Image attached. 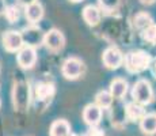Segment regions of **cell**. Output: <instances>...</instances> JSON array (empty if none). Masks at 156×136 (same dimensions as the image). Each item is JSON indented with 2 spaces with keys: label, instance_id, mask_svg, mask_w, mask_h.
I'll list each match as a JSON object with an SVG mask.
<instances>
[{
  "label": "cell",
  "instance_id": "cell-26",
  "mask_svg": "<svg viewBox=\"0 0 156 136\" xmlns=\"http://www.w3.org/2000/svg\"><path fill=\"white\" fill-rule=\"evenodd\" d=\"M71 2H73V3H77V2H82V0H71Z\"/></svg>",
  "mask_w": 156,
  "mask_h": 136
},
{
  "label": "cell",
  "instance_id": "cell-19",
  "mask_svg": "<svg viewBox=\"0 0 156 136\" xmlns=\"http://www.w3.org/2000/svg\"><path fill=\"white\" fill-rule=\"evenodd\" d=\"M95 99H97V105L99 106L101 109L103 108H110L113 104V95L110 94V91H99L95 97Z\"/></svg>",
  "mask_w": 156,
  "mask_h": 136
},
{
  "label": "cell",
  "instance_id": "cell-10",
  "mask_svg": "<svg viewBox=\"0 0 156 136\" xmlns=\"http://www.w3.org/2000/svg\"><path fill=\"white\" fill-rule=\"evenodd\" d=\"M83 19L88 26H97L101 22V10L95 6H86L83 10Z\"/></svg>",
  "mask_w": 156,
  "mask_h": 136
},
{
  "label": "cell",
  "instance_id": "cell-22",
  "mask_svg": "<svg viewBox=\"0 0 156 136\" xmlns=\"http://www.w3.org/2000/svg\"><path fill=\"white\" fill-rule=\"evenodd\" d=\"M5 18L10 20L11 23L16 22L18 18H19V10L15 6H10V7L5 8Z\"/></svg>",
  "mask_w": 156,
  "mask_h": 136
},
{
  "label": "cell",
  "instance_id": "cell-12",
  "mask_svg": "<svg viewBox=\"0 0 156 136\" xmlns=\"http://www.w3.org/2000/svg\"><path fill=\"white\" fill-rule=\"evenodd\" d=\"M128 91V82L121 78H117L110 83V94L113 95V98H124L125 94Z\"/></svg>",
  "mask_w": 156,
  "mask_h": 136
},
{
  "label": "cell",
  "instance_id": "cell-16",
  "mask_svg": "<svg viewBox=\"0 0 156 136\" xmlns=\"http://www.w3.org/2000/svg\"><path fill=\"white\" fill-rule=\"evenodd\" d=\"M22 37H23V41H26L29 44V46H33V48L40 44L41 41H44V37L41 35V31L38 29H34V27L25 29Z\"/></svg>",
  "mask_w": 156,
  "mask_h": 136
},
{
  "label": "cell",
  "instance_id": "cell-25",
  "mask_svg": "<svg viewBox=\"0 0 156 136\" xmlns=\"http://www.w3.org/2000/svg\"><path fill=\"white\" fill-rule=\"evenodd\" d=\"M35 0H20V3H23V4H26V6H29V4H31V3H34Z\"/></svg>",
  "mask_w": 156,
  "mask_h": 136
},
{
  "label": "cell",
  "instance_id": "cell-11",
  "mask_svg": "<svg viewBox=\"0 0 156 136\" xmlns=\"http://www.w3.org/2000/svg\"><path fill=\"white\" fill-rule=\"evenodd\" d=\"M125 113H126V117L130 121H141L145 116V110L140 104L137 102H130V104L126 105V109H125Z\"/></svg>",
  "mask_w": 156,
  "mask_h": 136
},
{
  "label": "cell",
  "instance_id": "cell-9",
  "mask_svg": "<svg viewBox=\"0 0 156 136\" xmlns=\"http://www.w3.org/2000/svg\"><path fill=\"white\" fill-rule=\"evenodd\" d=\"M83 119L90 127H97L102 119V109L97 104L87 105L83 110Z\"/></svg>",
  "mask_w": 156,
  "mask_h": 136
},
{
  "label": "cell",
  "instance_id": "cell-7",
  "mask_svg": "<svg viewBox=\"0 0 156 136\" xmlns=\"http://www.w3.org/2000/svg\"><path fill=\"white\" fill-rule=\"evenodd\" d=\"M23 37L19 31H5L3 34V45L8 52H16L23 48Z\"/></svg>",
  "mask_w": 156,
  "mask_h": 136
},
{
  "label": "cell",
  "instance_id": "cell-5",
  "mask_svg": "<svg viewBox=\"0 0 156 136\" xmlns=\"http://www.w3.org/2000/svg\"><path fill=\"white\" fill-rule=\"evenodd\" d=\"M29 99H30V93H29V86L23 82L15 84L14 89V105L15 109L18 110H26L29 106Z\"/></svg>",
  "mask_w": 156,
  "mask_h": 136
},
{
  "label": "cell",
  "instance_id": "cell-17",
  "mask_svg": "<svg viewBox=\"0 0 156 136\" xmlns=\"http://www.w3.org/2000/svg\"><path fill=\"white\" fill-rule=\"evenodd\" d=\"M55 94V87L52 83H38L35 87V95L40 101H49Z\"/></svg>",
  "mask_w": 156,
  "mask_h": 136
},
{
  "label": "cell",
  "instance_id": "cell-14",
  "mask_svg": "<svg viewBox=\"0 0 156 136\" xmlns=\"http://www.w3.org/2000/svg\"><path fill=\"white\" fill-rule=\"evenodd\" d=\"M71 125L67 120H56L50 125V136H69Z\"/></svg>",
  "mask_w": 156,
  "mask_h": 136
},
{
  "label": "cell",
  "instance_id": "cell-4",
  "mask_svg": "<svg viewBox=\"0 0 156 136\" xmlns=\"http://www.w3.org/2000/svg\"><path fill=\"white\" fill-rule=\"evenodd\" d=\"M44 44L50 52L58 53L65 45V38L62 33L57 29H52L44 35Z\"/></svg>",
  "mask_w": 156,
  "mask_h": 136
},
{
  "label": "cell",
  "instance_id": "cell-20",
  "mask_svg": "<svg viewBox=\"0 0 156 136\" xmlns=\"http://www.w3.org/2000/svg\"><path fill=\"white\" fill-rule=\"evenodd\" d=\"M141 37L144 41L149 42L151 45H155L156 44V25L154 23L152 26L147 27L145 30L141 31Z\"/></svg>",
  "mask_w": 156,
  "mask_h": 136
},
{
  "label": "cell",
  "instance_id": "cell-1",
  "mask_svg": "<svg viewBox=\"0 0 156 136\" xmlns=\"http://www.w3.org/2000/svg\"><path fill=\"white\" fill-rule=\"evenodd\" d=\"M124 61L125 67L130 74H139V72L145 71L151 65L152 57L144 50H134V52H129L125 56Z\"/></svg>",
  "mask_w": 156,
  "mask_h": 136
},
{
  "label": "cell",
  "instance_id": "cell-24",
  "mask_svg": "<svg viewBox=\"0 0 156 136\" xmlns=\"http://www.w3.org/2000/svg\"><path fill=\"white\" fill-rule=\"evenodd\" d=\"M140 2H141L143 4H152V3H155L156 0H140Z\"/></svg>",
  "mask_w": 156,
  "mask_h": 136
},
{
  "label": "cell",
  "instance_id": "cell-18",
  "mask_svg": "<svg viewBox=\"0 0 156 136\" xmlns=\"http://www.w3.org/2000/svg\"><path fill=\"white\" fill-rule=\"evenodd\" d=\"M133 23H134V26H136V29H139V30H141L143 31V30H145L147 27L154 25V19H152V17L149 14L139 13L136 17H134Z\"/></svg>",
  "mask_w": 156,
  "mask_h": 136
},
{
  "label": "cell",
  "instance_id": "cell-27",
  "mask_svg": "<svg viewBox=\"0 0 156 136\" xmlns=\"http://www.w3.org/2000/svg\"><path fill=\"white\" fill-rule=\"evenodd\" d=\"M69 136H76V135H72V134H71V135H69Z\"/></svg>",
  "mask_w": 156,
  "mask_h": 136
},
{
  "label": "cell",
  "instance_id": "cell-2",
  "mask_svg": "<svg viewBox=\"0 0 156 136\" xmlns=\"http://www.w3.org/2000/svg\"><path fill=\"white\" fill-rule=\"evenodd\" d=\"M132 97L134 102L140 105H148L154 99V90L151 87V83L145 79H140L134 83L132 89Z\"/></svg>",
  "mask_w": 156,
  "mask_h": 136
},
{
  "label": "cell",
  "instance_id": "cell-6",
  "mask_svg": "<svg viewBox=\"0 0 156 136\" xmlns=\"http://www.w3.org/2000/svg\"><path fill=\"white\" fill-rule=\"evenodd\" d=\"M102 60L106 68L109 69H117L124 63V54L115 46H110L102 54Z\"/></svg>",
  "mask_w": 156,
  "mask_h": 136
},
{
  "label": "cell",
  "instance_id": "cell-3",
  "mask_svg": "<svg viewBox=\"0 0 156 136\" xmlns=\"http://www.w3.org/2000/svg\"><path fill=\"white\" fill-rule=\"evenodd\" d=\"M61 72L67 79L75 80L82 76V74L84 72V64H83L82 60L76 59V57H69L62 64Z\"/></svg>",
  "mask_w": 156,
  "mask_h": 136
},
{
  "label": "cell",
  "instance_id": "cell-21",
  "mask_svg": "<svg viewBox=\"0 0 156 136\" xmlns=\"http://www.w3.org/2000/svg\"><path fill=\"white\" fill-rule=\"evenodd\" d=\"M98 3L103 11H114L118 8L121 0H98Z\"/></svg>",
  "mask_w": 156,
  "mask_h": 136
},
{
  "label": "cell",
  "instance_id": "cell-23",
  "mask_svg": "<svg viewBox=\"0 0 156 136\" xmlns=\"http://www.w3.org/2000/svg\"><path fill=\"white\" fill-rule=\"evenodd\" d=\"M149 67H151L152 72H154V75L156 76V57H155V59H152V61H151V65H149Z\"/></svg>",
  "mask_w": 156,
  "mask_h": 136
},
{
  "label": "cell",
  "instance_id": "cell-15",
  "mask_svg": "<svg viewBox=\"0 0 156 136\" xmlns=\"http://www.w3.org/2000/svg\"><path fill=\"white\" fill-rule=\"evenodd\" d=\"M140 128L145 135L156 134V113H148L140 121Z\"/></svg>",
  "mask_w": 156,
  "mask_h": 136
},
{
  "label": "cell",
  "instance_id": "cell-8",
  "mask_svg": "<svg viewBox=\"0 0 156 136\" xmlns=\"http://www.w3.org/2000/svg\"><path fill=\"white\" fill-rule=\"evenodd\" d=\"M16 60H18V64H19L22 68H25V69L31 68L33 65L35 64V61H37V53H35V49L33 46H29V45L23 46L22 49L18 52Z\"/></svg>",
  "mask_w": 156,
  "mask_h": 136
},
{
  "label": "cell",
  "instance_id": "cell-13",
  "mask_svg": "<svg viewBox=\"0 0 156 136\" xmlns=\"http://www.w3.org/2000/svg\"><path fill=\"white\" fill-rule=\"evenodd\" d=\"M25 14H26V18H27L29 22L35 23V22H38V20L42 18L44 8H42V6H41L38 2H34V3H31V4L26 6Z\"/></svg>",
  "mask_w": 156,
  "mask_h": 136
}]
</instances>
